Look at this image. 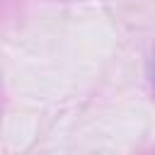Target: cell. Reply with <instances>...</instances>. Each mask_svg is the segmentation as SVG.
Returning <instances> with one entry per match:
<instances>
[]
</instances>
